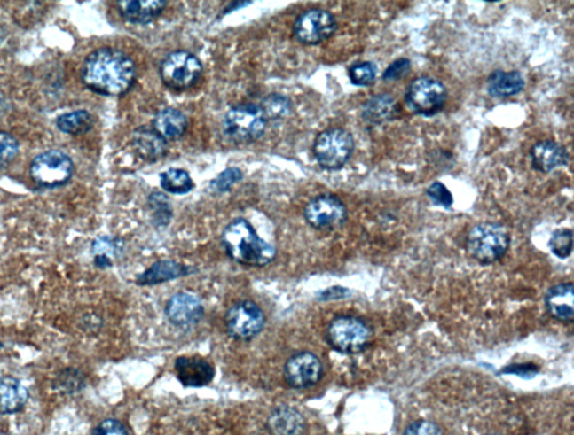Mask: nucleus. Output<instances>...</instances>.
Here are the masks:
<instances>
[{"mask_svg":"<svg viewBox=\"0 0 574 435\" xmlns=\"http://www.w3.org/2000/svg\"><path fill=\"white\" fill-rule=\"evenodd\" d=\"M95 264L99 268H107L112 267V260L107 255H96Z\"/></svg>","mask_w":574,"mask_h":435,"instance_id":"nucleus-40","label":"nucleus"},{"mask_svg":"<svg viewBox=\"0 0 574 435\" xmlns=\"http://www.w3.org/2000/svg\"><path fill=\"white\" fill-rule=\"evenodd\" d=\"M269 429L273 435H302L305 430V420L296 408L282 405L271 412Z\"/></svg>","mask_w":574,"mask_h":435,"instance_id":"nucleus-23","label":"nucleus"},{"mask_svg":"<svg viewBox=\"0 0 574 435\" xmlns=\"http://www.w3.org/2000/svg\"><path fill=\"white\" fill-rule=\"evenodd\" d=\"M168 6L165 0H121L117 10L122 19L134 25L151 24Z\"/></svg>","mask_w":574,"mask_h":435,"instance_id":"nucleus-17","label":"nucleus"},{"mask_svg":"<svg viewBox=\"0 0 574 435\" xmlns=\"http://www.w3.org/2000/svg\"><path fill=\"white\" fill-rule=\"evenodd\" d=\"M225 252L242 266L263 268L273 262L275 247L263 240L248 220L238 217L225 226L221 237Z\"/></svg>","mask_w":574,"mask_h":435,"instance_id":"nucleus-2","label":"nucleus"},{"mask_svg":"<svg viewBox=\"0 0 574 435\" xmlns=\"http://www.w3.org/2000/svg\"><path fill=\"white\" fill-rule=\"evenodd\" d=\"M152 127L165 140L181 138L188 129V118L176 108L161 109L153 118Z\"/></svg>","mask_w":574,"mask_h":435,"instance_id":"nucleus-22","label":"nucleus"},{"mask_svg":"<svg viewBox=\"0 0 574 435\" xmlns=\"http://www.w3.org/2000/svg\"><path fill=\"white\" fill-rule=\"evenodd\" d=\"M552 253L560 259H567L573 250V232L569 229H561L553 233L548 242Z\"/></svg>","mask_w":574,"mask_h":435,"instance_id":"nucleus-31","label":"nucleus"},{"mask_svg":"<svg viewBox=\"0 0 574 435\" xmlns=\"http://www.w3.org/2000/svg\"><path fill=\"white\" fill-rule=\"evenodd\" d=\"M509 245L510 237L505 226L491 221L474 226L467 237V250L470 257L482 264L499 261Z\"/></svg>","mask_w":574,"mask_h":435,"instance_id":"nucleus-4","label":"nucleus"},{"mask_svg":"<svg viewBox=\"0 0 574 435\" xmlns=\"http://www.w3.org/2000/svg\"><path fill=\"white\" fill-rule=\"evenodd\" d=\"M20 152V144L14 136L0 131V166L11 164Z\"/></svg>","mask_w":574,"mask_h":435,"instance_id":"nucleus-33","label":"nucleus"},{"mask_svg":"<svg viewBox=\"0 0 574 435\" xmlns=\"http://www.w3.org/2000/svg\"><path fill=\"white\" fill-rule=\"evenodd\" d=\"M323 365L311 352L295 353L284 366V379L287 385L295 390H305L321 381Z\"/></svg>","mask_w":574,"mask_h":435,"instance_id":"nucleus-13","label":"nucleus"},{"mask_svg":"<svg viewBox=\"0 0 574 435\" xmlns=\"http://www.w3.org/2000/svg\"><path fill=\"white\" fill-rule=\"evenodd\" d=\"M488 435H499V434H488Z\"/></svg>","mask_w":574,"mask_h":435,"instance_id":"nucleus-42","label":"nucleus"},{"mask_svg":"<svg viewBox=\"0 0 574 435\" xmlns=\"http://www.w3.org/2000/svg\"><path fill=\"white\" fill-rule=\"evenodd\" d=\"M427 195L431 202L436 206H441L449 210L453 204V196L451 191L446 189L444 184L440 182H435L427 190Z\"/></svg>","mask_w":574,"mask_h":435,"instance_id":"nucleus-34","label":"nucleus"},{"mask_svg":"<svg viewBox=\"0 0 574 435\" xmlns=\"http://www.w3.org/2000/svg\"><path fill=\"white\" fill-rule=\"evenodd\" d=\"M148 204L153 213L156 225H168L172 219V206L169 200L163 193L155 191L148 198Z\"/></svg>","mask_w":574,"mask_h":435,"instance_id":"nucleus-30","label":"nucleus"},{"mask_svg":"<svg viewBox=\"0 0 574 435\" xmlns=\"http://www.w3.org/2000/svg\"><path fill=\"white\" fill-rule=\"evenodd\" d=\"M338 23L330 12L309 10L302 12L293 24V34L304 45H318L337 31Z\"/></svg>","mask_w":574,"mask_h":435,"instance_id":"nucleus-11","label":"nucleus"},{"mask_svg":"<svg viewBox=\"0 0 574 435\" xmlns=\"http://www.w3.org/2000/svg\"><path fill=\"white\" fill-rule=\"evenodd\" d=\"M377 68L376 64L372 61L352 64L348 71L350 82L356 87H369L375 82Z\"/></svg>","mask_w":574,"mask_h":435,"instance_id":"nucleus-29","label":"nucleus"},{"mask_svg":"<svg viewBox=\"0 0 574 435\" xmlns=\"http://www.w3.org/2000/svg\"><path fill=\"white\" fill-rule=\"evenodd\" d=\"M117 250L116 242L110 237H98L93 242L92 251L96 255H107L114 254ZM110 258V257H109Z\"/></svg>","mask_w":574,"mask_h":435,"instance_id":"nucleus-39","label":"nucleus"},{"mask_svg":"<svg viewBox=\"0 0 574 435\" xmlns=\"http://www.w3.org/2000/svg\"><path fill=\"white\" fill-rule=\"evenodd\" d=\"M573 284H561L548 290L546 306L553 318L562 322H573Z\"/></svg>","mask_w":574,"mask_h":435,"instance_id":"nucleus-20","label":"nucleus"},{"mask_svg":"<svg viewBox=\"0 0 574 435\" xmlns=\"http://www.w3.org/2000/svg\"><path fill=\"white\" fill-rule=\"evenodd\" d=\"M28 388L14 377H0V415H15L28 402Z\"/></svg>","mask_w":574,"mask_h":435,"instance_id":"nucleus-21","label":"nucleus"},{"mask_svg":"<svg viewBox=\"0 0 574 435\" xmlns=\"http://www.w3.org/2000/svg\"><path fill=\"white\" fill-rule=\"evenodd\" d=\"M448 91L441 81L431 76H420L412 81L405 91L407 108L425 118H431L444 109Z\"/></svg>","mask_w":574,"mask_h":435,"instance_id":"nucleus-9","label":"nucleus"},{"mask_svg":"<svg viewBox=\"0 0 574 435\" xmlns=\"http://www.w3.org/2000/svg\"><path fill=\"white\" fill-rule=\"evenodd\" d=\"M203 314V306L199 298L185 292L173 296L165 308L169 322L180 328L197 325L201 322Z\"/></svg>","mask_w":574,"mask_h":435,"instance_id":"nucleus-15","label":"nucleus"},{"mask_svg":"<svg viewBox=\"0 0 574 435\" xmlns=\"http://www.w3.org/2000/svg\"><path fill=\"white\" fill-rule=\"evenodd\" d=\"M399 113L397 100L387 93L376 95L365 102L361 109V118L366 123L372 126L384 125L393 121Z\"/></svg>","mask_w":574,"mask_h":435,"instance_id":"nucleus-19","label":"nucleus"},{"mask_svg":"<svg viewBox=\"0 0 574 435\" xmlns=\"http://www.w3.org/2000/svg\"><path fill=\"white\" fill-rule=\"evenodd\" d=\"M174 372L185 387L209 385L215 377V368L209 361L200 356H181L174 362Z\"/></svg>","mask_w":574,"mask_h":435,"instance_id":"nucleus-14","label":"nucleus"},{"mask_svg":"<svg viewBox=\"0 0 574 435\" xmlns=\"http://www.w3.org/2000/svg\"><path fill=\"white\" fill-rule=\"evenodd\" d=\"M202 63L188 50H176L161 61L160 76L165 87L176 92L194 87L201 78Z\"/></svg>","mask_w":574,"mask_h":435,"instance_id":"nucleus-7","label":"nucleus"},{"mask_svg":"<svg viewBox=\"0 0 574 435\" xmlns=\"http://www.w3.org/2000/svg\"><path fill=\"white\" fill-rule=\"evenodd\" d=\"M2 349H3V343L2 341H0V351H2Z\"/></svg>","mask_w":574,"mask_h":435,"instance_id":"nucleus-41","label":"nucleus"},{"mask_svg":"<svg viewBox=\"0 0 574 435\" xmlns=\"http://www.w3.org/2000/svg\"><path fill=\"white\" fill-rule=\"evenodd\" d=\"M411 66L410 59L398 58L386 68L384 74H382V80L386 81V82H395V81L402 80L404 76L410 74Z\"/></svg>","mask_w":574,"mask_h":435,"instance_id":"nucleus-36","label":"nucleus"},{"mask_svg":"<svg viewBox=\"0 0 574 435\" xmlns=\"http://www.w3.org/2000/svg\"><path fill=\"white\" fill-rule=\"evenodd\" d=\"M161 187L167 193L185 195L194 189L190 174L183 169L169 168L160 175Z\"/></svg>","mask_w":574,"mask_h":435,"instance_id":"nucleus-27","label":"nucleus"},{"mask_svg":"<svg viewBox=\"0 0 574 435\" xmlns=\"http://www.w3.org/2000/svg\"><path fill=\"white\" fill-rule=\"evenodd\" d=\"M131 136L136 152L147 163H156L167 155L168 142L157 134L154 128L140 126L136 128Z\"/></svg>","mask_w":574,"mask_h":435,"instance_id":"nucleus-18","label":"nucleus"},{"mask_svg":"<svg viewBox=\"0 0 574 435\" xmlns=\"http://www.w3.org/2000/svg\"><path fill=\"white\" fill-rule=\"evenodd\" d=\"M267 119L261 106L245 104L233 106L225 113L223 134L233 144L257 142L265 134Z\"/></svg>","mask_w":574,"mask_h":435,"instance_id":"nucleus-3","label":"nucleus"},{"mask_svg":"<svg viewBox=\"0 0 574 435\" xmlns=\"http://www.w3.org/2000/svg\"><path fill=\"white\" fill-rule=\"evenodd\" d=\"M75 173V164L67 153L49 151L34 158L29 176L38 187L45 190L59 189L71 181Z\"/></svg>","mask_w":574,"mask_h":435,"instance_id":"nucleus-8","label":"nucleus"},{"mask_svg":"<svg viewBox=\"0 0 574 435\" xmlns=\"http://www.w3.org/2000/svg\"><path fill=\"white\" fill-rule=\"evenodd\" d=\"M242 179V173L240 169L232 167L225 169L224 172L221 173L215 181L211 182V186L214 187L216 190L220 191V193H224L232 189L233 184L240 182Z\"/></svg>","mask_w":574,"mask_h":435,"instance_id":"nucleus-35","label":"nucleus"},{"mask_svg":"<svg viewBox=\"0 0 574 435\" xmlns=\"http://www.w3.org/2000/svg\"><path fill=\"white\" fill-rule=\"evenodd\" d=\"M355 151L354 136L342 128H330L317 136L314 157L321 168L335 172L344 167Z\"/></svg>","mask_w":574,"mask_h":435,"instance_id":"nucleus-5","label":"nucleus"},{"mask_svg":"<svg viewBox=\"0 0 574 435\" xmlns=\"http://www.w3.org/2000/svg\"><path fill=\"white\" fill-rule=\"evenodd\" d=\"M569 159L567 148L553 140H543L531 149V167L542 174L567 166Z\"/></svg>","mask_w":574,"mask_h":435,"instance_id":"nucleus-16","label":"nucleus"},{"mask_svg":"<svg viewBox=\"0 0 574 435\" xmlns=\"http://www.w3.org/2000/svg\"><path fill=\"white\" fill-rule=\"evenodd\" d=\"M136 66L129 55L114 48H100L84 58L81 80L90 91L105 97L126 95L136 82Z\"/></svg>","mask_w":574,"mask_h":435,"instance_id":"nucleus-1","label":"nucleus"},{"mask_svg":"<svg viewBox=\"0 0 574 435\" xmlns=\"http://www.w3.org/2000/svg\"><path fill=\"white\" fill-rule=\"evenodd\" d=\"M57 127L63 134L81 136L92 129L93 118L86 110L72 111L58 118Z\"/></svg>","mask_w":574,"mask_h":435,"instance_id":"nucleus-26","label":"nucleus"},{"mask_svg":"<svg viewBox=\"0 0 574 435\" xmlns=\"http://www.w3.org/2000/svg\"><path fill=\"white\" fill-rule=\"evenodd\" d=\"M224 322L225 330L232 338L249 341L261 334L265 327L266 317L255 302L242 300L228 309Z\"/></svg>","mask_w":574,"mask_h":435,"instance_id":"nucleus-10","label":"nucleus"},{"mask_svg":"<svg viewBox=\"0 0 574 435\" xmlns=\"http://www.w3.org/2000/svg\"><path fill=\"white\" fill-rule=\"evenodd\" d=\"M191 273H193V268L164 260V261L155 262L151 268H148L145 272L138 276L136 283L138 285H155L182 278Z\"/></svg>","mask_w":574,"mask_h":435,"instance_id":"nucleus-24","label":"nucleus"},{"mask_svg":"<svg viewBox=\"0 0 574 435\" xmlns=\"http://www.w3.org/2000/svg\"><path fill=\"white\" fill-rule=\"evenodd\" d=\"M305 221L313 229H335L348 219L346 205L333 194H322L310 200L304 208Z\"/></svg>","mask_w":574,"mask_h":435,"instance_id":"nucleus-12","label":"nucleus"},{"mask_svg":"<svg viewBox=\"0 0 574 435\" xmlns=\"http://www.w3.org/2000/svg\"><path fill=\"white\" fill-rule=\"evenodd\" d=\"M91 435H129V432L121 421L107 419L98 424Z\"/></svg>","mask_w":574,"mask_h":435,"instance_id":"nucleus-38","label":"nucleus"},{"mask_svg":"<svg viewBox=\"0 0 574 435\" xmlns=\"http://www.w3.org/2000/svg\"><path fill=\"white\" fill-rule=\"evenodd\" d=\"M372 337L371 327L354 315L335 317L326 330V340L330 346L348 355L363 352L371 343Z\"/></svg>","mask_w":574,"mask_h":435,"instance_id":"nucleus-6","label":"nucleus"},{"mask_svg":"<svg viewBox=\"0 0 574 435\" xmlns=\"http://www.w3.org/2000/svg\"><path fill=\"white\" fill-rule=\"evenodd\" d=\"M403 435H444L435 422L420 420L407 426Z\"/></svg>","mask_w":574,"mask_h":435,"instance_id":"nucleus-37","label":"nucleus"},{"mask_svg":"<svg viewBox=\"0 0 574 435\" xmlns=\"http://www.w3.org/2000/svg\"><path fill=\"white\" fill-rule=\"evenodd\" d=\"M86 386V377L76 369H62L53 381V388L62 394L79 393Z\"/></svg>","mask_w":574,"mask_h":435,"instance_id":"nucleus-28","label":"nucleus"},{"mask_svg":"<svg viewBox=\"0 0 574 435\" xmlns=\"http://www.w3.org/2000/svg\"><path fill=\"white\" fill-rule=\"evenodd\" d=\"M267 121L271 119H279L287 114L291 108V101L287 97L280 95H271L263 101L261 106Z\"/></svg>","mask_w":574,"mask_h":435,"instance_id":"nucleus-32","label":"nucleus"},{"mask_svg":"<svg viewBox=\"0 0 574 435\" xmlns=\"http://www.w3.org/2000/svg\"><path fill=\"white\" fill-rule=\"evenodd\" d=\"M525 88V81L521 72L496 70L487 80V91L495 97H509L518 95Z\"/></svg>","mask_w":574,"mask_h":435,"instance_id":"nucleus-25","label":"nucleus"}]
</instances>
